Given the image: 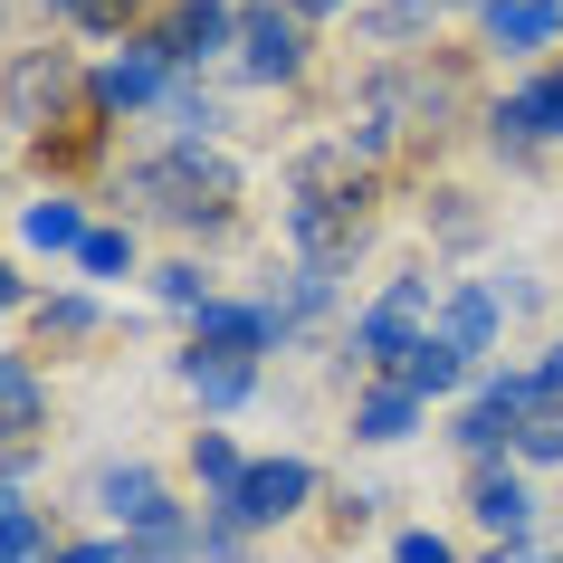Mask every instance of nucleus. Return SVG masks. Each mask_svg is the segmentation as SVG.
<instances>
[{
    "mask_svg": "<svg viewBox=\"0 0 563 563\" xmlns=\"http://www.w3.org/2000/svg\"><path fill=\"white\" fill-rule=\"evenodd\" d=\"M124 191L144 210H163V220H181V230H220L230 201H239V173L210 144H173V153H153V163H134Z\"/></svg>",
    "mask_w": 563,
    "mask_h": 563,
    "instance_id": "1",
    "label": "nucleus"
},
{
    "mask_svg": "<svg viewBox=\"0 0 563 563\" xmlns=\"http://www.w3.org/2000/svg\"><path fill=\"white\" fill-rule=\"evenodd\" d=\"M430 306H440V277H420V267H411V277H391L383 297L354 316V363H373V373L391 383V373L420 354V334H430Z\"/></svg>",
    "mask_w": 563,
    "mask_h": 563,
    "instance_id": "2",
    "label": "nucleus"
},
{
    "mask_svg": "<svg viewBox=\"0 0 563 563\" xmlns=\"http://www.w3.org/2000/svg\"><path fill=\"white\" fill-rule=\"evenodd\" d=\"M239 77H258V87L306 77V20L287 0H249V10H239Z\"/></svg>",
    "mask_w": 563,
    "mask_h": 563,
    "instance_id": "3",
    "label": "nucleus"
},
{
    "mask_svg": "<svg viewBox=\"0 0 563 563\" xmlns=\"http://www.w3.org/2000/svg\"><path fill=\"white\" fill-rule=\"evenodd\" d=\"M181 77H173V58H163V38H124L115 58L87 77V96H96V115H134V106H163Z\"/></svg>",
    "mask_w": 563,
    "mask_h": 563,
    "instance_id": "4",
    "label": "nucleus"
},
{
    "mask_svg": "<svg viewBox=\"0 0 563 563\" xmlns=\"http://www.w3.org/2000/svg\"><path fill=\"white\" fill-rule=\"evenodd\" d=\"M306 497H316V468L306 459H249V477H239V497L220 506V516H239V526H287V516H306Z\"/></svg>",
    "mask_w": 563,
    "mask_h": 563,
    "instance_id": "5",
    "label": "nucleus"
},
{
    "mask_svg": "<svg viewBox=\"0 0 563 563\" xmlns=\"http://www.w3.org/2000/svg\"><path fill=\"white\" fill-rule=\"evenodd\" d=\"M191 344H201V354L258 363V354H277V344H287V306H239V297H220V306H201V316H191Z\"/></svg>",
    "mask_w": 563,
    "mask_h": 563,
    "instance_id": "6",
    "label": "nucleus"
},
{
    "mask_svg": "<svg viewBox=\"0 0 563 563\" xmlns=\"http://www.w3.org/2000/svg\"><path fill=\"white\" fill-rule=\"evenodd\" d=\"M487 134H497V153H534V144H563V58L544 67V77H526V87L506 96L497 115H487Z\"/></svg>",
    "mask_w": 563,
    "mask_h": 563,
    "instance_id": "7",
    "label": "nucleus"
},
{
    "mask_svg": "<svg viewBox=\"0 0 563 563\" xmlns=\"http://www.w3.org/2000/svg\"><path fill=\"white\" fill-rule=\"evenodd\" d=\"M67 96H77V58H58V48H30V58H10V87H0L10 124L48 134V115H58Z\"/></svg>",
    "mask_w": 563,
    "mask_h": 563,
    "instance_id": "8",
    "label": "nucleus"
},
{
    "mask_svg": "<svg viewBox=\"0 0 563 563\" xmlns=\"http://www.w3.org/2000/svg\"><path fill=\"white\" fill-rule=\"evenodd\" d=\"M163 58L173 67H201V58H239V10L230 0H173V20H163Z\"/></svg>",
    "mask_w": 563,
    "mask_h": 563,
    "instance_id": "9",
    "label": "nucleus"
},
{
    "mask_svg": "<svg viewBox=\"0 0 563 563\" xmlns=\"http://www.w3.org/2000/svg\"><path fill=\"white\" fill-rule=\"evenodd\" d=\"M468 516L497 544H534V487L516 468H477V487H468Z\"/></svg>",
    "mask_w": 563,
    "mask_h": 563,
    "instance_id": "10",
    "label": "nucleus"
},
{
    "mask_svg": "<svg viewBox=\"0 0 563 563\" xmlns=\"http://www.w3.org/2000/svg\"><path fill=\"white\" fill-rule=\"evenodd\" d=\"M497 325H506V306H497V287H487V277H459V287L440 297V334H449L468 363L497 354Z\"/></svg>",
    "mask_w": 563,
    "mask_h": 563,
    "instance_id": "11",
    "label": "nucleus"
},
{
    "mask_svg": "<svg viewBox=\"0 0 563 563\" xmlns=\"http://www.w3.org/2000/svg\"><path fill=\"white\" fill-rule=\"evenodd\" d=\"M477 20H487V38H497L506 58H534V48H563V0H487Z\"/></svg>",
    "mask_w": 563,
    "mask_h": 563,
    "instance_id": "12",
    "label": "nucleus"
},
{
    "mask_svg": "<svg viewBox=\"0 0 563 563\" xmlns=\"http://www.w3.org/2000/svg\"><path fill=\"white\" fill-rule=\"evenodd\" d=\"M181 391H191L201 411H239V401L258 391V363H239V354H201V344H191V354H181Z\"/></svg>",
    "mask_w": 563,
    "mask_h": 563,
    "instance_id": "13",
    "label": "nucleus"
},
{
    "mask_svg": "<svg viewBox=\"0 0 563 563\" xmlns=\"http://www.w3.org/2000/svg\"><path fill=\"white\" fill-rule=\"evenodd\" d=\"M411 430H420V391L411 383H373L354 401V440L363 449H391V440H411Z\"/></svg>",
    "mask_w": 563,
    "mask_h": 563,
    "instance_id": "14",
    "label": "nucleus"
},
{
    "mask_svg": "<svg viewBox=\"0 0 563 563\" xmlns=\"http://www.w3.org/2000/svg\"><path fill=\"white\" fill-rule=\"evenodd\" d=\"M391 383H411L420 401H449V391H468V383H477V363L459 354V344H449V334H420V354L401 363V373H391Z\"/></svg>",
    "mask_w": 563,
    "mask_h": 563,
    "instance_id": "15",
    "label": "nucleus"
},
{
    "mask_svg": "<svg viewBox=\"0 0 563 563\" xmlns=\"http://www.w3.org/2000/svg\"><path fill=\"white\" fill-rule=\"evenodd\" d=\"M96 506H106V516L134 534V526H153L173 497H163V477H153V468H106V477H96Z\"/></svg>",
    "mask_w": 563,
    "mask_h": 563,
    "instance_id": "16",
    "label": "nucleus"
},
{
    "mask_svg": "<svg viewBox=\"0 0 563 563\" xmlns=\"http://www.w3.org/2000/svg\"><path fill=\"white\" fill-rule=\"evenodd\" d=\"M20 239H30V249H48V258H77V249H87V210L67 201V191H48V201L20 210Z\"/></svg>",
    "mask_w": 563,
    "mask_h": 563,
    "instance_id": "17",
    "label": "nucleus"
},
{
    "mask_svg": "<svg viewBox=\"0 0 563 563\" xmlns=\"http://www.w3.org/2000/svg\"><path fill=\"white\" fill-rule=\"evenodd\" d=\"M38 411H48L38 363L30 354H0V440H10V430H38Z\"/></svg>",
    "mask_w": 563,
    "mask_h": 563,
    "instance_id": "18",
    "label": "nucleus"
},
{
    "mask_svg": "<svg viewBox=\"0 0 563 563\" xmlns=\"http://www.w3.org/2000/svg\"><path fill=\"white\" fill-rule=\"evenodd\" d=\"M449 440L468 449L477 468H497V449H516V420H506L497 401H477V391H468V401H459V420H449Z\"/></svg>",
    "mask_w": 563,
    "mask_h": 563,
    "instance_id": "19",
    "label": "nucleus"
},
{
    "mask_svg": "<svg viewBox=\"0 0 563 563\" xmlns=\"http://www.w3.org/2000/svg\"><path fill=\"white\" fill-rule=\"evenodd\" d=\"M30 325H38V344H96L106 334V306L96 297H38Z\"/></svg>",
    "mask_w": 563,
    "mask_h": 563,
    "instance_id": "20",
    "label": "nucleus"
},
{
    "mask_svg": "<svg viewBox=\"0 0 563 563\" xmlns=\"http://www.w3.org/2000/svg\"><path fill=\"white\" fill-rule=\"evenodd\" d=\"M191 477H201V497H210V506H230V497H239L249 459L230 449V430H201V440H191Z\"/></svg>",
    "mask_w": 563,
    "mask_h": 563,
    "instance_id": "21",
    "label": "nucleus"
},
{
    "mask_svg": "<svg viewBox=\"0 0 563 563\" xmlns=\"http://www.w3.org/2000/svg\"><path fill=\"white\" fill-rule=\"evenodd\" d=\"M153 297L173 306V316H201V306H220V287H210L191 258H173V267H153Z\"/></svg>",
    "mask_w": 563,
    "mask_h": 563,
    "instance_id": "22",
    "label": "nucleus"
},
{
    "mask_svg": "<svg viewBox=\"0 0 563 563\" xmlns=\"http://www.w3.org/2000/svg\"><path fill=\"white\" fill-rule=\"evenodd\" d=\"M516 459H526V468H563V401H544V411L516 430Z\"/></svg>",
    "mask_w": 563,
    "mask_h": 563,
    "instance_id": "23",
    "label": "nucleus"
},
{
    "mask_svg": "<svg viewBox=\"0 0 563 563\" xmlns=\"http://www.w3.org/2000/svg\"><path fill=\"white\" fill-rule=\"evenodd\" d=\"M77 267H87V277H134V230H87Z\"/></svg>",
    "mask_w": 563,
    "mask_h": 563,
    "instance_id": "24",
    "label": "nucleus"
},
{
    "mask_svg": "<svg viewBox=\"0 0 563 563\" xmlns=\"http://www.w3.org/2000/svg\"><path fill=\"white\" fill-rule=\"evenodd\" d=\"M163 106H173V134H181V144H210V134H220V106H210L201 87H173Z\"/></svg>",
    "mask_w": 563,
    "mask_h": 563,
    "instance_id": "25",
    "label": "nucleus"
},
{
    "mask_svg": "<svg viewBox=\"0 0 563 563\" xmlns=\"http://www.w3.org/2000/svg\"><path fill=\"white\" fill-rule=\"evenodd\" d=\"M325 306H334V258H306L297 287H287V325H297V316H325Z\"/></svg>",
    "mask_w": 563,
    "mask_h": 563,
    "instance_id": "26",
    "label": "nucleus"
},
{
    "mask_svg": "<svg viewBox=\"0 0 563 563\" xmlns=\"http://www.w3.org/2000/svg\"><path fill=\"white\" fill-rule=\"evenodd\" d=\"M38 10H58V20H77V30H96V38H115L124 20H134V0H38Z\"/></svg>",
    "mask_w": 563,
    "mask_h": 563,
    "instance_id": "27",
    "label": "nucleus"
},
{
    "mask_svg": "<svg viewBox=\"0 0 563 563\" xmlns=\"http://www.w3.org/2000/svg\"><path fill=\"white\" fill-rule=\"evenodd\" d=\"M239 554H249V526L210 506V516H201V563H239Z\"/></svg>",
    "mask_w": 563,
    "mask_h": 563,
    "instance_id": "28",
    "label": "nucleus"
},
{
    "mask_svg": "<svg viewBox=\"0 0 563 563\" xmlns=\"http://www.w3.org/2000/svg\"><path fill=\"white\" fill-rule=\"evenodd\" d=\"M391 563H459V554H449V534L411 526V534H401V544H391Z\"/></svg>",
    "mask_w": 563,
    "mask_h": 563,
    "instance_id": "29",
    "label": "nucleus"
},
{
    "mask_svg": "<svg viewBox=\"0 0 563 563\" xmlns=\"http://www.w3.org/2000/svg\"><path fill=\"white\" fill-rule=\"evenodd\" d=\"M487 287H497L506 316H526V306H534V277H526V267H506V277H487Z\"/></svg>",
    "mask_w": 563,
    "mask_h": 563,
    "instance_id": "30",
    "label": "nucleus"
},
{
    "mask_svg": "<svg viewBox=\"0 0 563 563\" xmlns=\"http://www.w3.org/2000/svg\"><path fill=\"white\" fill-rule=\"evenodd\" d=\"M526 373H534V391H544V401H563V344H544Z\"/></svg>",
    "mask_w": 563,
    "mask_h": 563,
    "instance_id": "31",
    "label": "nucleus"
},
{
    "mask_svg": "<svg viewBox=\"0 0 563 563\" xmlns=\"http://www.w3.org/2000/svg\"><path fill=\"white\" fill-rule=\"evenodd\" d=\"M440 239H459V249H468V239H477V210L459 201V191H449V210H440Z\"/></svg>",
    "mask_w": 563,
    "mask_h": 563,
    "instance_id": "32",
    "label": "nucleus"
},
{
    "mask_svg": "<svg viewBox=\"0 0 563 563\" xmlns=\"http://www.w3.org/2000/svg\"><path fill=\"white\" fill-rule=\"evenodd\" d=\"M58 563H134V554H124L115 534H96V544H67V554H58Z\"/></svg>",
    "mask_w": 563,
    "mask_h": 563,
    "instance_id": "33",
    "label": "nucleus"
},
{
    "mask_svg": "<svg viewBox=\"0 0 563 563\" xmlns=\"http://www.w3.org/2000/svg\"><path fill=\"white\" fill-rule=\"evenodd\" d=\"M487 563H554V554H544V544H497Z\"/></svg>",
    "mask_w": 563,
    "mask_h": 563,
    "instance_id": "34",
    "label": "nucleus"
},
{
    "mask_svg": "<svg viewBox=\"0 0 563 563\" xmlns=\"http://www.w3.org/2000/svg\"><path fill=\"white\" fill-rule=\"evenodd\" d=\"M297 20H334V10H354V0H287Z\"/></svg>",
    "mask_w": 563,
    "mask_h": 563,
    "instance_id": "35",
    "label": "nucleus"
},
{
    "mask_svg": "<svg viewBox=\"0 0 563 563\" xmlns=\"http://www.w3.org/2000/svg\"><path fill=\"white\" fill-rule=\"evenodd\" d=\"M10 306H20V277H10V267H0V316H10Z\"/></svg>",
    "mask_w": 563,
    "mask_h": 563,
    "instance_id": "36",
    "label": "nucleus"
},
{
    "mask_svg": "<svg viewBox=\"0 0 563 563\" xmlns=\"http://www.w3.org/2000/svg\"><path fill=\"white\" fill-rule=\"evenodd\" d=\"M0 506H10V487H0Z\"/></svg>",
    "mask_w": 563,
    "mask_h": 563,
    "instance_id": "37",
    "label": "nucleus"
},
{
    "mask_svg": "<svg viewBox=\"0 0 563 563\" xmlns=\"http://www.w3.org/2000/svg\"><path fill=\"white\" fill-rule=\"evenodd\" d=\"M401 10H420V0H401Z\"/></svg>",
    "mask_w": 563,
    "mask_h": 563,
    "instance_id": "38",
    "label": "nucleus"
}]
</instances>
